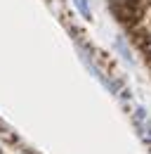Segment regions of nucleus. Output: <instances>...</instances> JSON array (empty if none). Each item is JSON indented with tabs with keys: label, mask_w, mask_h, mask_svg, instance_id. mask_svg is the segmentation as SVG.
Returning <instances> with one entry per match:
<instances>
[{
	"label": "nucleus",
	"mask_w": 151,
	"mask_h": 154,
	"mask_svg": "<svg viewBox=\"0 0 151 154\" xmlns=\"http://www.w3.org/2000/svg\"><path fill=\"white\" fill-rule=\"evenodd\" d=\"M132 119H135V126H137V131L142 135V140H144L147 145H151V119H149V114H147L142 107H137L135 114H132Z\"/></svg>",
	"instance_id": "f257e3e1"
},
{
	"label": "nucleus",
	"mask_w": 151,
	"mask_h": 154,
	"mask_svg": "<svg viewBox=\"0 0 151 154\" xmlns=\"http://www.w3.org/2000/svg\"><path fill=\"white\" fill-rule=\"evenodd\" d=\"M76 2V7L80 10V14L85 17V19H90L92 17V12H90V5H87V0H73Z\"/></svg>",
	"instance_id": "f03ea898"
},
{
	"label": "nucleus",
	"mask_w": 151,
	"mask_h": 154,
	"mask_svg": "<svg viewBox=\"0 0 151 154\" xmlns=\"http://www.w3.org/2000/svg\"><path fill=\"white\" fill-rule=\"evenodd\" d=\"M116 48L120 50V55H123V59H125V62H132V57H130V52H128V48H125V43H123V38L116 40Z\"/></svg>",
	"instance_id": "7ed1b4c3"
}]
</instances>
